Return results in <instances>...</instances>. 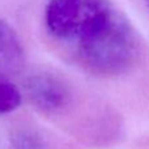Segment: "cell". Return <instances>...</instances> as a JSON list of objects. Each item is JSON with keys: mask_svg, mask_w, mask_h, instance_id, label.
<instances>
[{"mask_svg": "<svg viewBox=\"0 0 149 149\" xmlns=\"http://www.w3.org/2000/svg\"><path fill=\"white\" fill-rule=\"evenodd\" d=\"M44 19L52 38L93 74L118 75L139 58L136 31L110 0H49Z\"/></svg>", "mask_w": 149, "mask_h": 149, "instance_id": "obj_1", "label": "cell"}, {"mask_svg": "<svg viewBox=\"0 0 149 149\" xmlns=\"http://www.w3.org/2000/svg\"><path fill=\"white\" fill-rule=\"evenodd\" d=\"M26 90L34 106L48 113L58 112L70 100L68 86L50 74H38L29 78Z\"/></svg>", "mask_w": 149, "mask_h": 149, "instance_id": "obj_2", "label": "cell"}, {"mask_svg": "<svg viewBox=\"0 0 149 149\" xmlns=\"http://www.w3.org/2000/svg\"><path fill=\"white\" fill-rule=\"evenodd\" d=\"M24 56V49L17 33L7 21L0 19V58L9 63H19Z\"/></svg>", "mask_w": 149, "mask_h": 149, "instance_id": "obj_3", "label": "cell"}, {"mask_svg": "<svg viewBox=\"0 0 149 149\" xmlns=\"http://www.w3.org/2000/svg\"><path fill=\"white\" fill-rule=\"evenodd\" d=\"M21 102V95L12 82L0 75V113L16 110Z\"/></svg>", "mask_w": 149, "mask_h": 149, "instance_id": "obj_4", "label": "cell"}, {"mask_svg": "<svg viewBox=\"0 0 149 149\" xmlns=\"http://www.w3.org/2000/svg\"><path fill=\"white\" fill-rule=\"evenodd\" d=\"M13 149H45L41 137L29 130H20L12 137Z\"/></svg>", "mask_w": 149, "mask_h": 149, "instance_id": "obj_5", "label": "cell"}, {"mask_svg": "<svg viewBox=\"0 0 149 149\" xmlns=\"http://www.w3.org/2000/svg\"><path fill=\"white\" fill-rule=\"evenodd\" d=\"M145 3L148 4V7H149V0H145Z\"/></svg>", "mask_w": 149, "mask_h": 149, "instance_id": "obj_6", "label": "cell"}]
</instances>
